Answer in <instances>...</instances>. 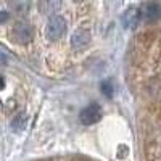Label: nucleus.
<instances>
[{"label": "nucleus", "instance_id": "obj_1", "mask_svg": "<svg viewBox=\"0 0 161 161\" xmlns=\"http://www.w3.org/2000/svg\"><path fill=\"white\" fill-rule=\"evenodd\" d=\"M64 31H66V23H64V18H61V16L55 15V16H52V18L48 19V23H47V29H45V32H47V37H48V39L57 40V39H60V37L64 34Z\"/></svg>", "mask_w": 161, "mask_h": 161}, {"label": "nucleus", "instance_id": "obj_2", "mask_svg": "<svg viewBox=\"0 0 161 161\" xmlns=\"http://www.w3.org/2000/svg\"><path fill=\"white\" fill-rule=\"evenodd\" d=\"M11 37L16 40L18 44H26L32 39V29L26 21H18L13 24L11 28Z\"/></svg>", "mask_w": 161, "mask_h": 161}, {"label": "nucleus", "instance_id": "obj_3", "mask_svg": "<svg viewBox=\"0 0 161 161\" xmlns=\"http://www.w3.org/2000/svg\"><path fill=\"white\" fill-rule=\"evenodd\" d=\"M100 118H102V108H100V105H97V103H90V105L86 106V108L80 111V114H79L80 123L86 124V126L95 124Z\"/></svg>", "mask_w": 161, "mask_h": 161}, {"label": "nucleus", "instance_id": "obj_4", "mask_svg": "<svg viewBox=\"0 0 161 161\" xmlns=\"http://www.w3.org/2000/svg\"><path fill=\"white\" fill-rule=\"evenodd\" d=\"M90 42V32L86 29H77L71 36V47L74 50H82L89 45Z\"/></svg>", "mask_w": 161, "mask_h": 161}, {"label": "nucleus", "instance_id": "obj_5", "mask_svg": "<svg viewBox=\"0 0 161 161\" xmlns=\"http://www.w3.org/2000/svg\"><path fill=\"white\" fill-rule=\"evenodd\" d=\"M139 19H140V13H139V10L137 8H129V10H126L124 11V15H123V24H124V28H136L137 26V23H139Z\"/></svg>", "mask_w": 161, "mask_h": 161}, {"label": "nucleus", "instance_id": "obj_6", "mask_svg": "<svg viewBox=\"0 0 161 161\" xmlns=\"http://www.w3.org/2000/svg\"><path fill=\"white\" fill-rule=\"evenodd\" d=\"M142 15L147 21H155V19L161 18V5L159 3H147V5H143Z\"/></svg>", "mask_w": 161, "mask_h": 161}, {"label": "nucleus", "instance_id": "obj_7", "mask_svg": "<svg viewBox=\"0 0 161 161\" xmlns=\"http://www.w3.org/2000/svg\"><path fill=\"white\" fill-rule=\"evenodd\" d=\"M26 124H28V114L26 113H18L11 121V127L15 130H23L26 129Z\"/></svg>", "mask_w": 161, "mask_h": 161}, {"label": "nucleus", "instance_id": "obj_8", "mask_svg": "<svg viewBox=\"0 0 161 161\" xmlns=\"http://www.w3.org/2000/svg\"><path fill=\"white\" fill-rule=\"evenodd\" d=\"M39 8L44 15H52V13H57V10L60 8V2H40Z\"/></svg>", "mask_w": 161, "mask_h": 161}, {"label": "nucleus", "instance_id": "obj_9", "mask_svg": "<svg viewBox=\"0 0 161 161\" xmlns=\"http://www.w3.org/2000/svg\"><path fill=\"white\" fill-rule=\"evenodd\" d=\"M113 84L110 82V80H103L102 82V92L105 93L106 97H113Z\"/></svg>", "mask_w": 161, "mask_h": 161}]
</instances>
